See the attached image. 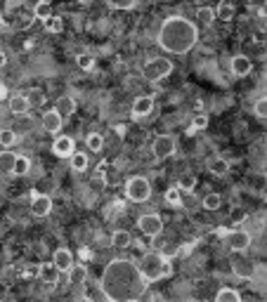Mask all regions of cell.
<instances>
[{
    "label": "cell",
    "instance_id": "obj_1",
    "mask_svg": "<svg viewBox=\"0 0 267 302\" xmlns=\"http://www.w3.org/2000/svg\"><path fill=\"white\" fill-rule=\"evenodd\" d=\"M102 293L107 300L114 302H133L140 300L144 293H147V286L149 281L142 276L140 267L135 265L133 260H111L107 267H104V274H102Z\"/></svg>",
    "mask_w": 267,
    "mask_h": 302
},
{
    "label": "cell",
    "instance_id": "obj_2",
    "mask_svg": "<svg viewBox=\"0 0 267 302\" xmlns=\"http://www.w3.org/2000/svg\"><path fill=\"white\" fill-rule=\"evenodd\" d=\"M199 40V28L187 17H168L163 19L159 28V45L170 54H187Z\"/></svg>",
    "mask_w": 267,
    "mask_h": 302
},
{
    "label": "cell",
    "instance_id": "obj_3",
    "mask_svg": "<svg viewBox=\"0 0 267 302\" xmlns=\"http://www.w3.org/2000/svg\"><path fill=\"white\" fill-rule=\"evenodd\" d=\"M137 267H140V272L147 281H159V279L170 274V262L161 253H147Z\"/></svg>",
    "mask_w": 267,
    "mask_h": 302
},
{
    "label": "cell",
    "instance_id": "obj_4",
    "mask_svg": "<svg viewBox=\"0 0 267 302\" xmlns=\"http://www.w3.org/2000/svg\"><path fill=\"white\" fill-rule=\"evenodd\" d=\"M125 196L133 201V203H144V201H149V196H152V184H149V179L147 177H130L125 182Z\"/></svg>",
    "mask_w": 267,
    "mask_h": 302
},
{
    "label": "cell",
    "instance_id": "obj_5",
    "mask_svg": "<svg viewBox=\"0 0 267 302\" xmlns=\"http://www.w3.org/2000/svg\"><path fill=\"white\" fill-rule=\"evenodd\" d=\"M170 71H173V62L161 57V59H152V62L144 64L142 76L149 80V83H159V80H163L166 76H170Z\"/></svg>",
    "mask_w": 267,
    "mask_h": 302
},
{
    "label": "cell",
    "instance_id": "obj_6",
    "mask_svg": "<svg viewBox=\"0 0 267 302\" xmlns=\"http://www.w3.org/2000/svg\"><path fill=\"white\" fill-rule=\"evenodd\" d=\"M154 156L159 160L163 158H170L173 153H175V137L173 135H159L156 140H154Z\"/></svg>",
    "mask_w": 267,
    "mask_h": 302
},
{
    "label": "cell",
    "instance_id": "obj_7",
    "mask_svg": "<svg viewBox=\"0 0 267 302\" xmlns=\"http://www.w3.org/2000/svg\"><path fill=\"white\" fill-rule=\"evenodd\" d=\"M137 227H140V231H142L144 236H159L161 231H163V220H161L159 215H154V213H149V215H142L140 220H137Z\"/></svg>",
    "mask_w": 267,
    "mask_h": 302
},
{
    "label": "cell",
    "instance_id": "obj_8",
    "mask_svg": "<svg viewBox=\"0 0 267 302\" xmlns=\"http://www.w3.org/2000/svg\"><path fill=\"white\" fill-rule=\"evenodd\" d=\"M227 246H230L234 253H244V250H249L251 234H249V231H244V229L227 231Z\"/></svg>",
    "mask_w": 267,
    "mask_h": 302
},
{
    "label": "cell",
    "instance_id": "obj_9",
    "mask_svg": "<svg viewBox=\"0 0 267 302\" xmlns=\"http://www.w3.org/2000/svg\"><path fill=\"white\" fill-rule=\"evenodd\" d=\"M50 210H52V198L33 191V194H31V213L36 215V217H47Z\"/></svg>",
    "mask_w": 267,
    "mask_h": 302
},
{
    "label": "cell",
    "instance_id": "obj_10",
    "mask_svg": "<svg viewBox=\"0 0 267 302\" xmlns=\"http://www.w3.org/2000/svg\"><path fill=\"white\" fill-rule=\"evenodd\" d=\"M232 272L239 276V279H253V276H256V265H253L251 260L234 258L232 260Z\"/></svg>",
    "mask_w": 267,
    "mask_h": 302
},
{
    "label": "cell",
    "instance_id": "obj_11",
    "mask_svg": "<svg viewBox=\"0 0 267 302\" xmlns=\"http://www.w3.org/2000/svg\"><path fill=\"white\" fill-rule=\"evenodd\" d=\"M52 151H54V156H59V158H71L73 140L71 137H66V135H59V137L52 142Z\"/></svg>",
    "mask_w": 267,
    "mask_h": 302
},
{
    "label": "cell",
    "instance_id": "obj_12",
    "mask_svg": "<svg viewBox=\"0 0 267 302\" xmlns=\"http://www.w3.org/2000/svg\"><path fill=\"white\" fill-rule=\"evenodd\" d=\"M232 73L234 76H239V78H244V76H249L251 69H253V62H251V57H246V54H237V57H232Z\"/></svg>",
    "mask_w": 267,
    "mask_h": 302
},
{
    "label": "cell",
    "instance_id": "obj_13",
    "mask_svg": "<svg viewBox=\"0 0 267 302\" xmlns=\"http://www.w3.org/2000/svg\"><path fill=\"white\" fill-rule=\"evenodd\" d=\"M40 123H43V130L45 133H52V135H57L59 133V130H62V125H64V118L59 114H57V111H47V114L43 116V121H40Z\"/></svg>",
    "mask_w": 267,
    "mask_h": 302
},
{
    "label": "cell",
    "instance_id": "obj_14",
    "mask_svg": "<svg viewBox=\"0 0 267 302\" xmlns=\"http://www.w3.org/2000/svg\"><path fill=\"white\" fill-rule=\"evenodd\" d=\"M52 262H54V267H57L59 272H69L71 265H73L71 250H69V248H57V250H54V255H52Z\"/></svg>",
    "mask_w": 267,
    "mask_h": 302
},
{
    "label": "cell",
    "instance_id": "obj_15",
    "mask_svg": "<svg viewBox=\"0 0 267 302\" xmlns=\"http://www.w3.org/2000/svg\"><path fill=\"white\" fill-rule=\"evenodd\" d=\"M152 109H154V97H149V95H140V97L133 102V116H137V118L149 116Z\"/></svg>",
    "mask_w": 267,
    "mask_h": 302
},
{
    "label": "cell",
    "instance_id": "obj_16",
    "mask_svg": "<svg viewBox=\"0 0 267 302\" xmlns=\"http://www.w3.org/2000/svg\"><path fill=\"white\" fill-rule=\"evenodd\" d=\"M54 111L62 116V118H69V116L76 114V99L69 97V95H62V97L57 99V107H54Z\"/></svg>",
    "mask_w": 267,
    "mask_h": 302
},
{
    "label": "cell",
    "instance_id": "obj_17",
    "mask_svg": "<svg viewBox=\"0 0 267 302\" xmlns=\"http://www.w3.org/2000/svg\"><path fill=\"white\" fill-rule=\"evenodd\" d=\"M28 109H31V107H28V102H26L24 95H12V97H9V111H12V114L26 116Z\"/></svg>",
    "mask_w": 267,
    "mask_h": 302
},
{
    "label": "cell",
    "instance_id": "obj_18",
    "mask_svg": "<svg viewBox=\"0 0 267 302\" xmlns=\"http://www.w3.org/2000/svg\"><path fill=\"white\" fill-rule=\"evenodd\" d=\"M40 279H43L45 284H57L59 269L54 267V262H43V265H40Z\"/></svg>",
    "mask_w": 267,
    "mask_h": 302
},
{
    "label": "cell",
    "instance_id": "obj_19",
    "mask_svg": "<svg viewBox=\"0 0 267 302\" xmlns=\"http://www.w3.org/2000/svg\"><path fill=\"white\" fill-rule=\"evenodd\" d=\"M66 274H69V281L73 286H80L85 284V279H88V269H85V265H71V269Z\"/></svg>",
    "mask_w": 267,
    "mask_h": 302
},
{
    "label": "cell",
    "instance_id": "obj_20",
    "mask_svg": "<svg viewBox=\"0 0 267 302\" xmlns=\"http://www.w3.org/2000/svg\"><path fill=\"white\" fill-rule=\"evenodd\" d=\"M208 170L213 172V175H227V170H230V163H227V158H220V156H215V158L208 160Z\"/></svg>",
    "mask_w": 267,
    "mask_h": 302
},
{
    "label": "cell",
    "instance_id": "obj_21",
    "mask_svg": "<svg viewBox=\"0 0 267 302\" xmlns=\"http://www.w3.org/2000/svg\"><path fill=\"white\" fill-rule=\"evenodd\" d=\"M24 97H26L28 107H40V104H45V92H43V90H38V88L24 92Z\"/></svg>",
    "mask_w": 267,
    "mask_h": 302
},
{
    "label": "cell",
    "instance_id": "obj_22",
    "mask_svg": "<svg viewBox=\"0 0 267 302\" xmlns=\"http://www.w3.org/2000/svg\"><path fill=\"white\" fill-rule=\"evenodd\" d=\"M130 234L125 229H118V231H114V236H111V243H114V248H128L130 246Z\"/></svg>",
    "mask_w": 267,
    "mask_h": 302
},
{
    "label": "cell",
    "instance_id": "obj_23",
    "mask_svg": "<svg viewBox=\"0 0 267 302\" xmlns=\"http://www.w3.org/2000/svg\"><path fill=\"white\" fill-rule=\"evenodd\" d=\"M215 14H218V19H223V21H230V19H234V5L232 2H220L218 5V9H213Z\"/></svg>",
    "mask_w": 267,
    "mask_h": 302
},
{
    "label": "cell",
    "instance_id": "obj_24",
    "mask_svg": "<svg viewBox=\"0 0 267 302\" xmlns=\"http://www.w3.org/2000/svg\"><path fill=\"white\" fill-rule=\"evenodd\" d=\"M215 300H218V302H239L241 295L237 293L234 288H220L218 295H215Z\"/></svg>",
    "mask_w": 267,
    "mask_h": 302
},
{
    "label": "cell",
    "instance_id": "obj_25",
    "mask_svg": "<svg viewBox=\"0 0 267 302\" xmlns=\"http://www.w3.org/2000/svg\"><path fill=\"white\" fill-rule=\"evenodd\" d=\"M14 160H17V156H14L12 151H2V153H0V170H2V172H12Z\"/></svg>",
    "mask_w": 267,
    "mask_h": 302
},
{
    "label": "cell",
    "instance_id": "obj_26",
    "mask_svg": "<svg viewBox=\"0 0 267 302\" xmlns=\"http://www.w3.org/2000/svg\"><path fill=\"white\" fill-rule=\"evenodd\" d=\"M196 19H199L204 26H211V24L215 21V12L211 7H199L196 9Z\"/></svg>",
    "mask_w": 267,
    "mask_h": 302
},
{
    "label": "cell",
    "instance_id": "obj_27",
    "mask_svg": "<svg viewBox=\"0 0 267 302\" xmlns=\"http://www.w3.org/2000/svg\"><path fill=\"white\" fill-rule=\"evenodd\" d=\"M71 168L76 172H83V170L88 168V156L85 153H78V151H73L71 153Z\"/></svg>",
    "mask_w": 267,
    "mask_h": 302
},
{
    "label": "cell",
    "instance_id": "obj_28",
    "mask_svg": "<svg viewBox=\"0 0 267 302\" xmlns=\"http://www.w3.org/2000/svg\"><path fill=\"white\" fill-rule=\"evenodd\" d=\"M28 170H31V160H28L26 156H17L14 168H12V175H26Z\"/></svg>",
    "mask_w": 267,
    "mask_h": 302
},
{
    "label": "cell",
    "instance_id": "obj_29",
    "mask_svg": "<svg viewBox=\"0 0 267 302\" xmlns=\"http://www.w3.org/2000/svg\"><path fill=\"white\" fill-rule=\"evenodd\" d=\"M33 17L36 19H50L52 17V5H50V2H38L36 7H33Z\"/></svg>",
    "mask_w": 267,
    "mask_h": 302
},
{
    "label": "cell",
    "instance_id": "obj_30",
    "mask_svg": "<svg viewBox=\"0 0 267 302\" xmlns=\"http://www.w3.org/2000/svg\"><path fill=\"white\" fill-rule=\"evenodd\" d=\"M196 187V177L192 172H185V175H180L178 179V189H185V191H194Z\"/></svg>",
    "mask_w": 267,
    "mask_h": 302
},
{
    "label": "cell",
    "instance_id": "obj_31",
    "mask_svg": "<svg viewBox=\"0 0 267 302\" xmlns=\"http://www.w3.org/2000/svg\"><path fill=\"white\" fill-rule=\"evenodd\" d=\"M85 144H88L90 151H102V147H104V140H102V135H99V133H90L88 137H85Z\"/></svg>",
    "mask_w": 267,
    "mask_h": 302
},
{
    "label": "cell",
    "instance_id": "obj_32",
    "mask_svg": "<svg viewBox=\"0 0 267 302\" xmlns=\"http://www.w3.org/2000/svg\"><path fill=\"white\" fill-rule=\"evenodd\" d=\"M76 64H78V69H83V71H90V69L95 66V57L88 52H83L76 57Z\"/></svg>",
    "mask_w": 267,
    "mask_h": 302
},
{
    "label": "cell",
    "instance_id": "obj_33",
    "mask_svg": "<svg viewBox=\"0 0 267 302\" xmlns=\"http://www.w3.org/2000/svg\"><path fill=\"white\" fill-rule=\"evenodd\" d=\"M220 205H223V198H220L218 194H206L204 196V208L206 210H218Z\"/></svg>",
    "mask_w": 267,
    "mask_h": 302
},
{
    "label": "cell",
    "instance_id": "obj_34",
    "mask_svg": "<svg viewBox=\"0 0 267 302\" xmlns=\"http://www.w3.org/2000/svg\"><path fill=\"white\" fill-rule=\"evenodd\" d=\"M45 28L50 31V33H59L64 28V21H62V17H50V19H45Z\"/></svg>",
    "mask_w": 267,
    "mask_h": 302
},
{
    "label": "cell",
    "instance_id": "obj_35",
    "mask_svg": "<svg viewBox=\"0 0 267 302\" xmlns=\"http://www.w3.org/2000/svg\"><path fill=\"white\" fill-rule=\"evenodd\" d=\"M14 142H17V133H14V130H9V128L0 130V144H2V147H12Z\"/></svg>",
    "mask_w": 267,
    "mask_h": 302
},
{
    "label": "cell",
    "instance_id": "obj_36",
    "mask_svg": "<svg viewBox=\"0 0 267 302\" xmlns=\"http://www.w3.org/2000/svg\"><path fill=\"white\" fill-rule=\"evenodd\" d=\"M204 128H208V116L196 114L194 118H192V130H204Z\"/></svg>",
    "mask_w": 267,
    "mask_h": 302
},
{
    "label": "cell",
    "instance_id": "obj_37",
    "mask_svg": "<svg viewBox=\"0 0 267 302\" xmlns=\"http://www.w3.org/2000/svg\"><path fill=\"white\" fill-rule=\"evenodd\" d=\"M109 7H114V9H133V7H137V2H135V0H111V2H109Z\"/></svg>",
    "mask_w": 267,
    "mask_h": 302
},
{
    "label": "cell",
    "instance_id": "obj_38",
    "mask_svg": "<svg viewBox=\"0 0 267 302\" xmlns=\"http://www.w3.org/2000/svg\"><path fill=\"white\" fill-rule=\"evenodd\" d=\"M230 220L234 224H241V222H246V210L244 208H232V213H230Z\"/></svg>",
    "mask_w": 267,
    "mask_h": 302
},
{
    "label": "cell",
    "instance_id": "obj_39",
    "mask_svg": "<svg viewBox=\"0 0 267 302\" xmlns=\"http://www.w3.org/2000/svg\"><path fill=\"white\" fill-rule=\"evenodd\" d=\"M166 201H168L170 205H180V203H182V201H180V189L170 187L168 191H166Z\"/></svg>",
    "mask_w": 267,
    "mask_h": 302
},
{
    "label": "cell",
    "instance_id": "obj_40",
    "mask_svg": "<svg viewBox=\"0 0 267 302\" xmlns=\"http://www.w3.org/2000/svg\"><path fill=\"white\" fill-rule=\"evenodd\" d=\"M33 26V17H19L17 21H14V28L17 31H26V28Z\"/></svg>",
    "mask_w": 267,
    "mask_h": 302
},
{
    "label": "cell",
    "instance_id": "obj_41",
    "mask_svg": "<svg viewBox=\"0 0 267 302\" xmlns=\"http://www.w3.org/2000/svg\"><path fill=\"white\" fill-rule=\"evenodd\" d=\"M107 170H109V163L107 160H102L97 165V170H95V177L99 179V182H107Z\"/></svg>",
    "mask_w": 267,
    "mask_h": 302
},
{
    "label": "cell",
    "instance_id": "obj_42",
    "mask_svg": "<svg viewBox=\"0 0 267 302\" xmlns=\"http://www.w3.org/2000/svg\"><path fill=\"white\" fill-rule=\"evenodd\" d=\"M31 118H26V116H17V130L19 133H24V130H31ZM17 130H14V133H17Z\"/></svg>",
    "mask_w": 267,
    "mask_h": 302
},
{
    "label": "cell",
    "instance_id": "obj_43",
    "mask_svg": "<svg viewBox=\"0 0 267 302\" xmlns=\"http://www.w3.org/2000/svg\"><path fill=\"white\" fill-rule=\"evenodd\" d=\"M253 111H256L258 118H265V116H267V102H265V99H258V102H256V107H253Z\"/></svg>",
    "mask_w": 267,
    "mask_h": 302
},
{
    "label": "cell",
    "instance_id": "obj_44",
    "mask_svg": "<svg viewBox=\"0 0 267 302\" xmlns=\"http://www.w3.org/2000/svg\"><path fill=\"white\" fill-rule=\"evenodd\" d=\"M180 250L175 248V246H166V248H163V253H161V255H163V258H175V255H178Z\"/></svg>",
    "mask_w": 267,
    "mask_h": 302
},
{
    "label": "cell",
    "instance_id": "obj_45",
    "mask_svg": "<svg viewBox=\"0 0 267 302\" xmlns=\"http://www.w3.org/2000/svg\"><path fill=\"white\" fill-rule=\"evenodd\" d=\"M5 97H7V88L0 83V99H5Z\"/></svg>",
    "mask_w": 267,
    "mask_h": 302
},
{
    "label": "cell",
    "instance_id": "obj_46",
    "mask_svg": "<svg viewBox=\"0 0 267 302\" xmlns=\"http://www.w3.org/2000/svg\"><path fill=\"white\" fill-rule=\"evenodd\" d=\"M5 62H7V57H5V54L0 52V69H2V66H5Z\"/></svg>",
    "mask_w": 267,
    "mask_h": 302
},
{
    "label": "cell",
    "instance_id": "obj_47",
    "mask_svg": "<svg viewBox=\"0 0 267 302\" xmlns=\"http://www.w3.org/2000/svg\"><path fill=\"white\" fill-rule=\"evenodd\" d=\"M2 26H5V21H2V17H0V28H2Z\"/></svg>",
    "mask_w": 267,
    "mask_h": 302
},
{
    "label": "cell",
    "instance_id": "obj_48",
    "mask_svg": "<svg viewBox=\"0 0 267 302\" xmlns=\"http://www.w3.org/2000/svg\"><path fill=\"white\" fill-rule=\"evenodd\" d=\"M0 52H2V50H0Z\"/></svg>",
    "mask_w": 267,
    "mask_h": 302
}]
</instances>
